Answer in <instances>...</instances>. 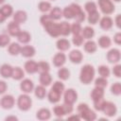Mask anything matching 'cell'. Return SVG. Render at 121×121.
<instances>
[{"label":"cell","instance_id":"e575fe53","mask_svg":"<svg viewBox=\"0 0 121 121\" xmlns=\"http://www.w3.org/2000/svg\"><path fill=\"white\" fill-rule=\"evenodd\" d=\"M0 10H1V12L4 14V16H5L6 18H9V16H11V15L13 14V9H12V7H11L10 5H9V4L3 5V6L0 8Z\"/></svg>","mask_w":121,"mask_h":121},{"label":"cell","instance_id":"f1b7e54d","mask_svg":"<svg viewBox=\"0 0 121 121\" xmlns=\"http://www.w3.org/2000/svg\"><path fill=\"white\" fill-rule=\"evenodd\" d=\"M50 18L52 20H60L62 17V9L59 7H54L49 10V14Z\"/></svg>","mask_w":121,"mask_h":121},{"label":"cell","instance_id":"44dd1931","mask_svg":"<svg viewBox=\"0 0 121 121\" xmlns=\"http://www.w3.org/2000/svg\"><path fill=\"white\" fill-rule=\"evenodd\" d=\"M59 28H60V35L61 36H68L71 33V25L65 21L59 23Z\"/></svg>","mask_w":121,"mask_h":121},{"label":"cell","instance_id":"74e56055","mask_svg":"<svg viewBox=\"0 0 121 121\" xmlns=\"http://www.w3.org/2000/svg\"><path fill=\"white\" fill-rule=\"evenodd\" d=\"M108 85V81L106 79V78H103V77H99L95 79V87H98V88H101V89H105Z\"/></svg>","mask_w":121,"mask_h":121},{"label":"cell","instance_id":"277c9868","mask_svg":"<svg viewBox=\"0 0 121 121\" xmlns=\"http://www.w3.org/2000/svg\"><path fill=\"white\" fill-rule=\"evenodd\" d=\"M17 106L23 112L28 111L31 108V106H32V99L28 95V94H23V95H19V97L17 99Z\"/></svg>","mask_w":121,"mask_h":121},{"label":"cell","instance_id":"f907efd6","mask_svg":"<svg viewBox=\"0 0 121 121\" xmlns=\"http://www.w3.org/2000/svg\"><path fill=\"white\" fill-rule=\"evenodd\" d=\"M112 74L116 78H120L121 77V65L120 64L115 63V65L112 68Z\"/></svg>","mask_w":121,"mask_h":121},{"label":"cell","instance_id":"681fc988","mask_svg":"<svg viewBox=\"0 0 121 121\" xmlns=\"http://www.w3.org/2000/svg\"><path fill=\"white\" fill-rule=\"evenodd\" d=\"M104 102H105L104 98H100V99H97V100H94V107H95V109L96 111H101Z\"/></svg>","mask_w":121,"mask_h":121},{"label":"cell","instance_id":"cb8c5ba5","mask_svg":"<svg viewBox=\"0 0 121 121\" xmlns=\"http://www.w3.org/2000/svg\"><path fill=\"white\" fill-rule=\"evenodd\" d=\"M21 45L19 43H10L9 45H8V52L9 55L11 56H17L18 54H20V51H21Z\"/></svg>","mask_w":121,"mask_h":121},{"label":"cell","instance_id":"484cf974","mask_svg":"<svg viewBox=\"0 0 121 121\" xmlns=\"http://www.w3.org/2000/svg\"><path fill=\"white\" fill-rule=\"evenodd\" d=\"M83 47H84V50L87 52V53H90V54H93L96 51L97 49V44L95 42H94L93 40H88L87 42H85L83 43Z\"/></svg>","mask_w":121,"mask_h":121},{"label":"cell","instance_id":"d6986e66","mask_svg":"<svg viewBox=\"0 0 121 121\" xmlns=\"http://www.w3.org/2000/svg\"><path fill=\"white\" fill-rule=\"evenodd\" d=\"M71 46V43L70 42L67 40V39H64V38H60L57 41L56 43V47L58 48V50L63 52V51H66L70 48Z\"/></svg>","mask_w":121,"mask_h":121},{"label":"cell","instance_id":"6125c7cd","mask_svg":"<svg viewBox=\"0 0 121 121\" xmlns=\"http://www.w3.org/2000/svg\"><path fill=\"white\" fill-rule=\"evenodd\" d=\"M113 1H115V2H120V0H113Z\"/></svg>","mask_w":121,"mask_h":121},{"label":"cell","instance_id":"9f6ffc18","mask_svg":"<svg viewBox=\"0 0 121 121\" xmlns=\"http://www.w3.org/2000/svg\"><path fill=\"white\" fill-rule=\"evenodd\" d=\"M113 23H115L116 26H117L118 28H120V26H121V24H120V23H121V15H120V14H117V15H116V17H115Z\"/></svg>","mask_w":121,"mask_h":121},{"label":"cell","instance_id":"ac0fdd59","mask_svg":"<svg viewBox=\"0 0 121 121\" xmlns=\"http://www.w3.org/2000/svg\"><path fill=\"white\" fill-rule=\"evenodd\" d=\"M24 68H25V71L27 73V74H35L38 72V64L36 61L34 60H27L26 61L25 65H24Z\"/></svg>","mask_w":121,"mask_h":121},{"label":"cell","instance_id":"c3c4849f","mask_svg":"<svg viewBox=\"0 0 121 121\" xmlns=\"http://www.w3.org/2000/svg\"><path fill=\"white\" fill-rule=\"evenodd\" d=\"M70 8L72 9V10H73V12H74L75 17H76L78 13H80V12L82 11L81 7H80L79 5H78V4H76V3H72V4L70 5ZM75 17H74V18H75Z\"/></svg>","mask_w":121,"mask_h":121},{"label":"cell","instance_id":"6f0895ef","mask_svg":"<svg viewBox=\"0 0 121 121\" xmlns=\"http://www.w3.org/2000/svg\"><path fill=\"white\" fill-rule=\"evenodd\" d=\"M67 119H68V120H79V119H80V116H79V114L78 113V114H76V115L74 114V115L68 116Z\"/></svg>","mask_w":121,"mask_h":121},{"label":"cell","instance_id":"f6af8a7d","mask_svg":"<svg viewBox=\"0 0 121 121\" xmlns=\"http://www.w3.org/2000/svg\"><path fill=\"white\" fill-rule=\"evenodd\" d=\"M111 93L114 95H121V83L120 82H114L111 86Z\"/></svg>","mask_w":121,"mask_h":121},{"label":"cell","instance_id":"ab89813d","mask_svg":"<svg viewBox=\"0 0 121 121\" xmlns=\"http://www.w3.org/2000/svg\"><path fill=\"white\" fill-rule=\"evenodd\" d=\"M10 43V37L8 34H0V47H6Z\"/></svg>","mask_w":121,"mask_h":121},{"label":"cell","instance_id":"7a4b0ae2","mask_svg":"<svg viewBox=\"0 0 121 121\" xmlns=\"http://www.w3.org/2000/svg\"><path fill=\"white\" fill-rule=\"evenodd\" d=\"M95 68L91 64H85L81 67L79 73V80L82 84L88 85L90 84L95 78Z\"/></svg>","mask_w":121,"mask_h":121},{"label":"cell","instance_id":"f546056e","mask_svg":"<svg viewBox=\"0 0 121 121\" xmlns=\"http://www.w3.org/2000/svg\"><path fill=\"white\" fill-rule=\"evenodd\" d=\"M91 97H92L93 101L100 99V98H103L104 97V89H101V88H98V87H95L91 92Z\"/></svg>","mask_w":121,"mask_h":121},{"label":"cell","instance_id":"5b68a950","mask_svg":"<svg viewBox=\"0 0 121 121\" xmlns=\"http://www.w3.org/2000/svg\"><path fill=\"white\" fill-rule=\"evenodd\" d=\"M97 3L101 12L105 15H110L115 10V6L112 0H98Z\"/></svg>","mask_w":121,"mask_h":121},{"label":"cell","instance_id":"be15d7a7","mask_svg":"<svg viewBox=\"0 0 121 121\" xmlns=\"http://www.w3.org/2000/svg\"><path fill=\"white\" fill-rule=\"evenodd\" d=\"M52 1H55V0H52Z\"/></svg>","mask_w":121,"mask_h":121},{"label":"cell","instance_id":"8992f818","mask_svg":"<svg viewBox=\"0 0 121 121\" xmlns=\"http://www.w3.org/2000/svg\"><path fill=\"white\" fill-rule=\"evenodd\" d=\"M63 99H64V103L74 105V103L78 99L77 91L75 89H73V88H69L67 90H64V92H63Z\"/></svg>","mask_w":121,"mask_h":121},{"label":"cell","instance_id":"83f0119b","mask_svg":"<svg viewBox=\"0 0 121 121\" xmlns=\"http://www.w3.org/2000/svg\"><path fill=\"white\" fill-rule=\"evenodd\" d=\"M80 35L83 37V39H86V40H91L94 36H95V30L92 26H86L82 28L81 30V33Z\"/></svg>","mask_w":121,"mask_h":121},{"label":"cell","instance_id":"f5cc1de1","mask_svg":"<svg viewBox=\"0 0 121 121\" xmlns=\"http://www.w3.org/2000/svg\"><path fill=\"white\" fill-rule=\"evenodd\" d=\"M62 106H63V108H64V111H65V113L66 114H69V113H71L72 112H73V105H71V104H67V103H64L63 102V104H62Z\"/></svg>","mask_w":121,"mask_h":121},{"label":"cell","instance_id":"ba28073f","mask_svg":"<svg viewBox=\"0 0 121 121\" xmlns=\"http://www.w3.org/2000/svg\"><path fill=\"white\" fill-rule=\"evenodd\" d=\"M15 105V98L11 95H5L0 100V106L5 110H10Z\"/></svg>","mask_w":121,"mask_h":121},{"label":"cell","instance_id":"4dcf8cb0","mask_svg":"<svg viewBox=\"0 0 121 121\" xmlns=\"http://www.w3.org/2000/svg\"><path fill=\"white\" fill-rule=\"evenodd\" d=\"M25 77V72L24 70L17 66V67H13V71H12V75H11V78L15 80H21L23 79Z\"/></svg>","mask_w":121,"mask_h":121},{"label":"cell","instance_id":"8fae6325","mask_svg":"<svg viewBox=\"0 0 121 121\" xmlns=\"http://www.w3.org/2000/svg\"><path fill=\"white\" fill-rule=\"evenodd\" d=\"M20 89L25 94H30L34 90V83L29 78H24L20 83Z\"/></svg>","mask_w":121,"mask_h":121},{"label":"cell","instance_id":"7bdbcfd3","mask_svg":"<svg viewBox=\"0 0 121 121\" xmlns=\"http://www.w3.org/2000/svg\"><path fill=\"white\" fill-rule=\"evenodd\" d=\"M84 9L85 10L88 12V13H91V12H94L95 10H97V6L95 2L93 1H89V2H86L85 5H84Z\"/></svg>","mask_w":121,"mask_h":121},{"label":"cell","instance_id":"db71d44e","mask_svg":"<svg viewBox=\"0 0 121 121\" xmlns=\"http://www.w3.org/2000/svg\"><path fill=\"white\" fill-rule=\"evenodd\" d=\"M7 90H8V85H7L6 81L0 80V95L5 94Z\"/></svg>","mask_w":121,"mask_h":121},{"label":"cell","instance_id":"30bf717a","mask_svg":"<svg viewBox=\"0 0 121 121\" xmlns=\"http://www.w3.org/2000/svg\"><path fill=\"white\" fill-rule=\"evenodd\" d=\"M68 58H69L70 61H71L72 63L79 64V63L83 60V54L81 53L80 50L74 49V50H71V52H70L69 55H68Z\"/></svg>","mask_w":121,"mask_h":121},{"label":"cell","instance_id":"7dc6e473","mask_svg":"<svg viewBox=\"0 0 121 121\" xmlns=\"http://www.w3.org/2000/svg\"><path fill=\"white\" fill-rule=\"evenodd\" d=\"M51 89H53V90H55V91H58V92L60 93V94H63L65 87H64V84H63L61 81H56V82H54V84H53V86L51 87Z\"/></svg>","mask_w":121,"mask_h":121},{"label":"cell","instance_id":"9a60e30c","mask_svg":"<svg viewBox=\"0 0 121 121\" xmlns=\"http://www.w3.org/2000/svg\"><path fill=\"white\" fill-rule=\"evenodd\" d=\"M36 53V49L32 46V45H24L21 47V51H20V54L25 57V58H32Z\"/></svg>","mask_w":121,"mask_h":121},{"label":"cell","instance_id":"91938a15","mask_svg":"<svg viewBox=\"0 0 121 121\" xmlns=\"http://www.w3.org/2000/svg\"><path fill=\"white\" fill-rule=\"evenodd\" d=\"M6 120H14V121H17L18 118L16 116H7L6 117Z\"/></svg>","mask_w":121,"mask_h":121},{"label":"cell","instance_id":"603a6c76","mask_svg":"<svg viewBox=\"0 0 121 121\" xmlns=\"http://www.w3.org/2000/svg\"><path fill=\"white\" fill-rule=\"evenodd\" d=\"M40 83L41 85L46 87V86H49L51 83H52V77L51 75L49 74V72H44V73H41L40 74Z\"/></svg>","mask_w":121,"mask_h":121},{"label":"cell","instance_id":"7c38bea8","mask_svg":"<svg viewBox=\"0 0 121 121\" xmlns=\"http://www.w3.org/2000/svg\"><path fill=\"white\" fill-rule=\"evenodd\" d=\"M52 61H53L54 66H56V67H61L66 62V55L64 53H62L61 51L60 52H58V53H56L54 55V57L52 59Z\"/></svg>","mask_w":121,"mask_h":121},{"label":"cell","instance_id":"60d3db41","mask_svg":"<svg viewBox=\"0 0 121 121\" xmlns=\"http://www.w3.org/2000/svg\"><path fill=\"white\" fill-rule=\"evenodd\" d=\"M62 16H63L65 19H68V20L74 19L75 14H74L72 9L70 8V6H67V7H65V8L62 9Z\"/></svg>","mask_w":121,"mask_h":121},{"label":"cell","instance_id":"5bb4252c","mask_svg":"<svg viewBox=\"0 0 121 121\" xmlns=\"http://www.w3.org/2000/svg\"><path fill=\"white\" fill-rule=\"evenodd\" d=\"M12 17H13V21H14L15 23L21 25V24H24V23L26 21V19H27V14H26V12L25 10H21V9H20V10L15 11V12L13 13Z\"/></svg>","mask_w":121,"mask_h":121},{"label":"cell","instance_id":"f35d334b","mask_svg":"<svg viewBox=\"0 0 121 121\" xmlns=\"http://www.w3.org/2000/svg\"><path fill=\"white\" fill-rule=\"evenodd\" d=\"M38 64V72L41 73H44V72H49L50 70V65L48 62L46 61H39L37 62Z\"/></svg>","mask_w":121,"mask_h":121},{"label":"cell","instance_id":"6da1fadb","mask_svg":"<svg viewBox=\"0 0 121 121\" xmlns=\"http://www.w3.org/2000/svg\"><path fill=\"white\" fill-rule=\"evenodd\" d=\"M40 23L43 26L44 30L49 34V36L53 38H57L60 35V28H59V23H55L54 20L50 18L48 14H43L40 18Z\"/></svg>","mask_w":121,"mask_h":121},{"label":"cell","instance_id":"ffe728a7","mask_svg":"<svg viewBox=\"0 0 121 121\" xmlns=\"http://www.w3.org/2000/svg\"><path fill=\"white\" fill-rule=\"evenodd\" d=\"M16 37H17L18 42L21 43L26 44V43H28L31 41V35H30V33L28 31H26V30H21Z\"/></svg>","mask_w":121,"mask_h":121},{"label":"cell","instance_id":"ee69618b","mask_svg":"<svg viewBox=\"0 0 121 121\" xmlns=\"http://www.w3.org/2000/svg\"><path fill=\"white\" fill-rule=\"evenodd\" d=\"M81 30H82V26L80 23L75 22L73 25H71V33L73 35H79L81 33Z\"/></svg>","mask_w":121,"mask_h":121},{"label":"cell","instance_id":"94428289","mask_svg":"<svg viewBox=\"0 0 121 121\" xmlns=\"http://www.w3.org/2000/svg\"><path fill=\"white\" fill-rule=\"evenodd\" d=\"M6 0H0V5H2V4H4V2H5Z\"/></svg>","mask_w":121,"mask_h":121},{"label":"cell","instance_id":"4fadbf2b","mask_svg":"<svg viewBox=\"0 0 121 121\" xmlns=\"http://www.w3.org/2000/svg\"><path fill=\"white\" fill-rule=\"evenodd\" d=\"M99 26L103 30H110L113 26V20L110 16L105 15L99 19Z\"/></svg>","mask_w":121,"mask_h":121},{"label":"cell","instance_id":"b9f144b4","mask_svg":"<svg viewBox=\"0 0 121 121\" xmlns=\"http://www.w3.org/2000/svg\"><path fill=\"white\" fill-rule=\"evenodd\" d=\"M53 112L56 116L61 118L63 115H65V111H64V108L62 105H56L54 108H53Z\"/></svg>","mask_w":121,"mask_h":121},{"label":"cell","instance_id":"e0dca14e","mask_svg":"<svg viewBox=\"0 0 121 121\" xmlns=\"http://www.w3.org/2000/svg\"><path fill=\"white\" fill-rule=\"evenodd\" d=\"M7 28H8V32H9V36H17L19 34V32L21 31L20 25L17 24V23H15L14 21L9 22Z\"/></svg>","mask_w":121,"mask_h":121},{"label":"cell","instance_id":"2e32d148","mask_svg":"<svg viewBox=\"0 0 121 121\" xmlns=\"http://www.w3.org/2000/svg\"><path fill=\"white\" fill-rule=\"evenodd\" d=\"M12 71H13V67L9 63H4L0 66V75L5 78H11Z\"/></svg>","mask_w":121,"mask_h":121},{"label":"cell","instance_id":"836d02e7","mask_svg":"<svg viewBox=\"0 0 121 121\" xmlns=\"http://www.w3.org/2000/svg\"><path fill=\"white\" fill-rule=\"evenodd\" d=\"M99 19H100V14H99V12H98L97 10H95V11H94V12H91V13H88V18H87V20H88L89 24H91V25H95L96 23H98Z\"/></svg>","mask_w":121,"mask_h":121},{"label":"cell","instance_id":"7402d4cb","mask_svg":"<svg viewBox=\"0 0 121 121\" xmlns=\"http://www.w3.org/2000/svg\"><path fill=\"white\" fill-rule=\"evenodd\" d=\"M97 44L99 47L103 48V49H106V48H109L112 44V40L109 36H106V35H102L98 38V41H97Z\"/></svg>","mask_w":121,"mask_h":121},{"label":"cell","instance_id":"8d00e7d4","mask_svg":"<svg viewBox=\"0 0 121 121\" xmlns=\"http://www.w3.org/2000/svg\"><path fill=\"white\" fill-rule=\"evenodd\" d=\"M97 72H98V74H99L100 77H103V78H107L110 76V74H111L110 68H109L107 65H103V64L98 66Z\"/></svg>","mask_w":121,"mask_h":121},{"label":"cell","instance_id":"bcb514c9","mask_svg":"<svg viewBox=\"0 0 121 121\" xmlns=\"http://www.w3.org/2000/svg\"><path fill=\"white\" fill-rule=\"evenodd\" d=\"M72 43H73L74 45H76V46H80V45L83 44L84 39H83V37H82L80 34H79V35H73Z\"/></svg>","mask_w":121,"mask_h":121},{"label":"cell","instance_id":"1f68e13d","mask_svg":"<svg viewBox=\"0 0 121 121\" xmlns=\"http://www.w3.org/2000/svg\"><path fill=\"white\" fill-rule=\"evenodd\" d=\"M34 94H35L36 97H38L39 99H43V98L46 96V95H47L46 89H45V87L43 86V85H39V86L35 87V89H34Z\"/></svg>","mask_w":121,"mask_h":121},{"label":"cell","instance_id":"11a10c76","mask_svg":"<svg viewBox=\"0 0 121 121\" xmlns=\"http://www.w3.org/2000/svg\"><path fill=\"white\" fill-rule=\"evenodd\" d=\"M113 42L116 44H120L121 43V33L120 32L115 33V35L113 36Z\"/></svg>","mask_w":121,"mask_h":121},{"label":"cell","instance_id":"d590c367","mask_svg":"<svg viewBox=\"0 0 121 121\" xmlns=\"http://www.w3.org/2000/svg\"><path fill=\"white\" fill-rule=\"evenodd\" d=\"M38 9H39L40 11H42L43 13H46L52 9V6H51V3L48 2V1H42V2L39 3Z\"/></svg>","mask_w":121,"mask_h":121},{"label":"cell","instance_id":"52a82bcc","mask_svg":"<svg viewBox=\"0 0 121 121\" xmlns=\"http://www.w3.org/2000/svg\"><path fill=\"white\" fill-rule=\"evenodd\" d=\"M101 111L105 113V115H107L109 117H112V116H114L116 114L117 108H116L114 103H112L111 101H105Z\"/></svg>","mask_w":121,"mask_h":121},{"label":"cell","instance_id":"680465c9","mask_svg":"<svg viewBox=\"0 0 121 121\" xmlns=\"http://www.w3.org/2000/svg\"><path fill=\"white\" fill-rule=\"evenodd\" d=\"M6 17L4 16V14L1 12V10H0V24H2V23H4L5 21H6Z\"/></svg>","mask_w":121,"mask_h":121},{"label":"cell","instance_id":"d4e9b609","mask_svg":"<svg viewBox=\"0 0 121 121\" xmlns=\"http://www.w3.org/2000/svg\"><path fill=\"white\" fill-rule=\"evenodd\" d=\"M62 94L59 93L58 91H55L53 89H50V91L47 94V98L50 103H58L60 100V96Z\"/></svg>","mask_w":121,"mask_h":121},{"label":"cell","instance_id":"4316f807","mask_svg":"<svg viewBox=\"0 0 121 121\" xmlns=\"http://www.w3.org/2000/svg\"><path fill=\"white\" fill-rule=\"evenodd\" d=\"M36 117L39 120H48L51 117V112L47 108H42L37 112Z\"/></svg>","mask_w":121,"mask_h":121},{"label":"cell","instance_id":"3957f363","mask_svg":"<svg viewBox=\"0 0 121 121\" xmlns=\"http://www.w3.org/2000/svg\"><path fill=\"white\" fill-rule=\"evenodd\" d=\"M78 112L80 118H83L87 121H93L96 118L95 112L89 108L86 103H80L78 106Z\"/></svg>","mask_w":121,"mask_h":121},{"label":"cell","instance_id":"816d5d0a","mask_svg":"<svg viewBox=\"0 0 121 121\" xmlns=\"http://www.w3.org/2000/svg\"><path fill=\"white\" fill-rule=\"evenodd\" d=\"M85 18H86V16H85V13H84V11L82 10L80 13H78L74 19H75V21L77 22V23H82L84 20H85Z\"/></svg>","mask_w":121,"mask_h":121},{"label":"cell","instance_id":"d6a6232c","mask_svg":"<svg viewBox=\"0 0 121 121\" xmlns=\"http://www.w3.org/2000/svg\"><path fill=\"white\" fill-rule=\"evenodd\" d=\"M58 77L60 80H67L70 78V71L66 67H60L58 71Z\"/></svg>","mask_w":121,"mask_h":121},{"label":"cell","instance_id":"9c48e42d","mask_svg":"<svg viewBox=\"0 0 121 121\" xmlns=\"http://www.w3.org/2000/svg\"><path fill=\"white\" fill-rule=\"evenodd\" d=\"M121 58V54H120V50L117 48H112L111 50H109V52L107 53V60L110 63H118Z\"/></svg>","mask_w":121,"mask_h":121}]
</instances>
